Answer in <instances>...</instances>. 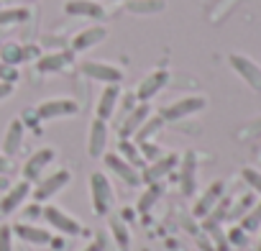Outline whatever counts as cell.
I'll return each instance as SVG.
<instances>
[{"mask_svg":"<svg viewBox=\"0 0 261 251\" xmlns=\"http://www.w3.org/2000/svg\"><path fill=\"white\" fill-rule=\"evenodd\" d=\"M207 108V97L205 95H185L174 103H169L167 108H162V118L164 123H177V120H185V118H192L195 113L205 110Z\"/></svg>","mask_w":261,"mask_h":251,"instance_id":"1","label":"cell"},{"mask_svg":"<svg viewBox=\"0 0 261 251\" xmlns=\"http://www.w3.org/2000/svg\"><path fill=\"white\" fill-rule=\"evenodd\" d=\"M72 182V172L69 169H57L51 174H44L34 187H31V197L34 203H49L54 195H59L67 185Z\"/></svg>","mask_w":261,"mask_h":251,"instance_id":"2","label":"cell"},{"mask_svg":"<svg viewBox=\"0 0 261 251\" xmlns=\"http://www.w3.org/2000/svg\"><path fill=\"white\" fill-rule=\"evenodd\" d=\"M90 200H92V210L97 215L110 213V208L115 203V195H113V185H110L105 172H92L90 174Z\"/></svg>","mask_w":261,"mask_h":251,"instance_id":"3","label":"cell"},{"mask_svg":"<svg viewBox=\"0 0 261 251\" xmlns=\"http://www.w3.org/2000/svg\"><path fill=\"white\" fill-rule=\"evenodd\" d=\"M34 113H36L39 120H57V118H72V115H77L80 113V105L72 97H49V100L39 103Z\"/></svg>","mask_w":261,"mask_h":251,"instance_id":"4","label":"cell"},{"mask_svg":"<svg viewBox=\"0 0 261 251\" xmlns=\"http://www.w3.org/2000/svg\"><path fill=\"white\" fill-rule=\"evenodd\" d=\"M80 72L87 80H95V82H102V85H120L123 82V69L115 67V64H108V62L87 59V62L80 64Z\"/></svg>","mask_w":261,"mask_h":251,"instance_id":"5","label":"cell"},{"mask_svg":"<svg viewBox=\"0 0 261 251\" xmlns=\"http://www.w3.org/2000/svg\"><path fill=\"white\" fill-rule=\"evenodd\" d=\"M41 218L49 223L51 231H59V233H64V236H80V233H82V223H80L77 218H72L67 210L57 208V205H46Z\"/></svg>","mask_w":261,"mask_h":251,"instance_id":"6","label":"cell"},{"mask_svg":"<svg viewBox=\"0 0 261 251\" xmlns=\"http://www.w3.org/2000/svg\"><path fill=\"white\" fill-rule=\"evenodd\" d=\"M228 64H230V69H233L253 92H261V67H258L253 59H248V57H243V54H230V57H228Z\"/></svg>","mask_w":261,"mask_h":251,"instance_id":"7","label":"cell"},{"mask_svg":"<svg viewBox=\"0 0 261 251\" xmlns=\"http://www.w3.org/2000/svg\"><path fill=\"white\" fill-rule=\"evenodd\" d=\"M102 162H105L108 172H113L115 177H120L125 185H130V187H141V172H139V167H134L130 162H125L118 152H113V154H102Z\"/></svg>","mask_w":261,"mask_h":251,"instance_id":"8","label":"cell"},{"mask_svg":"<svg viewBox=\"0 0 261 251\" xmlns=\"http://www.w3.org/2000/svg\"><path fill=\"white\" fill-rule=\"evenodd\" d=\"M54 157H57V152L51 149V146H44V149H39V152H34L29 159H26V164H23V180L26 182H31V185H36L41 177H44V169L54 162Z\"/></svg>","mask_w":261,"mask_h":251,"instance_id":"9","label":"cell"},{"mask_svg":"<svg viewBox=\"0 0 261 251\" xmlns=\"http://www.w3.org/2000/svg\"><path fill=\"white\" fill-rule=\"evenodd\" d=\"M169 85V72L167 69H154L151 74H146L141 82H139V87H136V100L139 103H149L151 97H156L164 87Z\"/></svg>","mask_w":261,"mask_h":251,"instance_id":"10","label":"cell"},{"mask_svg":"<svg viewBox=\"0 0 261 251\" xmlns=\"http://www.w3.org/2000/svg\"><path fill=\"white\" fill-rule=\"evenodd\" d=\"M31 182H26V180H18L3 197H0V213L3 215H11V213H16L18 208H23V203L31 197Z\"/></svg>","mask_w":261,"mask_h":251,"instance_id":"11","label":"cell"},{"mask_svg":"<svg viewBox=\"0 0 261 251\" xmlns=\"http://www.w3.org/2000/svg\"><path fill=\"white\" fill-rule=\"evenodd\" d=\"M151 115V108H149V103H139L134 110H130L120 123H118V136L120 139H134V134L144 126V120Z\"/></svg>","mask_w":261,"mask_h":251,"instance_id":"12","label":"cell"},{"mask_svg":"<svg viewBox=\"0 0 261 251\" xmlns=\"http://www.w3.org/2000/svg\"><path fill=\"white\" fill-rule=\"evenodd\" d=\"M177 164H179V157H177V154H164V157H159L156 162H151V164L141 172V182H144V185L162 182Z\"/></svg>","mask_w":261,"mask_h":251,"instance_id":"13","label":"cell"},{"mask_svg":"<svg viewBox=\"0 0 261 251\" xmlns=\"http://www.w3.org/2000/svg\"><path fill=\"white\" fill-rule=\"evenodd\" d=\"M64 13L72 16V18H90V21L105 18V8L100 3H95V0H67Z\"/></svg>","mask_w":261,"mask_h":251,"instance_id":"14","label":"cell"},{"mask_svg":"<svg viewBox=\"0 0 261 251\" xmlns=\"http://www.w3.org/2000/svg\"><path fill=\"white\" fill-rule=\"evenodd\" d=\"M120 95H123V92H120V85H105V90L100 92L97 105H95V118H100V120H105V123L113 120Z\"/></svg>","mask_w":261,"mask_h":251,"instance_id":"15","label":"cell"},{"mask_svg":"<svg viewBox=\"0 0 261 251\" xmlns=\"http://www.w3.org/2000/svg\"><path fill=\"white\" fill-rule=\"evenodd\" d=\"M11 228H13V236H18L21 241L34 243V246H49V243L54 241L51 231H49V228H41V225H36V223H16V225H11Z\"/></svg>","mask_w":261,"mask_h":251,"instance_id":"16","label":"cell"},{"mask_svg":"<svg viewBox=\"0 0 261 251\" xmlns=\"http://www.w3.org/2000/svg\"><path fill=\"white\" fill-rule=\"evenodd\" d=\"M108 149V123L95 118L90 123V134H87V154L92 159H100Z\"/></svg>","mask_w":261,"mask_h":251,"instance_id":"17","label":"cell"},{"mask_svg":"<svg viewBox=\"0 0 261 251\" xmlns=\"http://www.w3.org/2000/svg\"><path fill=\"white\" fill-rule=\"evenodd\" d=\"M108 36V29L105 26H90V29H82L80 34L72 36V52L80 54V52H87L97 44H102Z\"/></svg>","mask_w":261,"mask_h":251,"instance_id":"18","label":"cell"},{"mask_svg":"<svg viewBox=\"0 0 261 251\" xmlns=\"http://www.w3.org/2000/svg\"><path fill=\"white\" fill-rule=\"evenodd\" d=\"M23 136H26L23 120H21V118H13V120L8 123V131H6V139H3V154L13 159V157L21 152V146H23Z\"/></svg>","mask_w":261,"mask_h":251,"instance_id":"19","label":"cell"},{"mask_svg":"<svg viewBox=\"0 0 261 251\" xmlns=\"http://www.w3.org/2000/svg\"><path fill=\"white\" fill-rule=\"evenodd\" d=\"M69 62H72V52H51V54H44L36 59V72L54 74V72H62Z\"/></svg>","mask_w":261,"mask_h":251,"instance_id":"20","label":"cell"},{"mask_svg":"<svg viewBox=\"0 0 261 251\" xmlns=\"http://www.w3.org/2000/svg\"><path fill=\"white\" fill-rule=\"evenodd\" d=\"M220 195H223V182L218 180V182L207 185V190L202 192V197H200V200L195 203V210H192V213H195L197 218H205V215H207V213L213 210V205H215V203L220 200Z\"/></svg>","mask_w":261,"mask_h":251,"instance_id":"21","label":"cell"},{"mask_svg":"<svg viewBox=\"0 0 261 251\" xmlns=\"http://www.w3.org/2000/svg\"><path fill=\"white\" fill-rule=\"evenodd\" d=\"M167 8L164 0H128L125 11L134 13V16H156Z\"/></svg>","mask_w":261,"mask_h":251,"instance_id":"22","label":"cell"},{"mask_svg":"<svg viewBox=\"0 0 261 251\" xmlns=\"http://www.w3.org/2000/svg\"><path fill=\"white\" fill-rule=\"evenodd\" d=\"M162 129H164V118H162V115H149V118L144 120V126L134 134V141H136V144H146V141H151Z\"/></svg>","mask_w":261,"mask_h":251,"instance_id":"23","label":"cell"},{"mask_svg":"<svg viewBox=\"0 0 261 251\" xmlns=\"http://www.w3.org/2000/svg\"><path fill=\"white\" fill-rule=\"evenodd\" d=\"M34 54V46H18V44H6L3 49H0V59H3L6 64L16 67V64H23L29 57Z\"/></svg>","mask_w":261,"mask_h":251,"instance_id":"24","label":"cell"},{"mask_svg":"<svg viewBox=\"0 0 261 251\" xmlns=\"http://www.w3.org/2000/svg\"><path fill=\"white\" fill-rule=\"evenodd\" d=\"M118 154H120L125 162H130L134 167H141V164H144L141 149H139V144H136L134 139H120V141H118Z\"/></svg>","mask_w":261,"mask_h":251,"instance_id":"25","label":"cell"},{"mask_svg":"<svg viewBox=\"0 0 261 251\" xmlns=\"http://www.w3.org/2000/svg\"><path fill=\"white\" fill-rule=\"evenodd\" d=\"M195 167H197L195 154L192 152L185 154V159H182V190L185 192H192L195 190Z\"/></svg>","mask_w":261,"mask_h":251,"instance_id":"26","label":"cell"},{"mask_svg":"<svg viewBox=\"0 0 261 251\" xmlns=\"http://www.w3.org/2000/svg\"><path fill=\"white\" fill-rule=\"evenodd\" d=\"M31 11L29 8H0V26H13V23H23L29 21Z\"/></svg>","mask_w":261,"mask_h":251,"instance_id":"27","label":"cell"},{"mask_svg":"<svg viewBox=\"0 0 261 251\" xmlns=\"http://www.w3.org/2000/svg\"><path fill=\"white\" fill-rule=\"evenodd\" d=\"M162 192H164V187H162V182H154V185H149L146 187V192L141 195V200H139V213H149L151 208H154V203L162 197Z\"/></svg>","mask_w":261,"mask_h":251,"instance_id":"28","label":"cell"},{"mask_svg":"<svg viewBox=\"0 0 261 251\" xmlns=\"http://www.w3.org/2000/svg\"><path fill=\"white\" fill-rule=\"evenodd\" d=\"M139 105V100H136V95L134 92H130V95H120V100H118V108H115V115H113V120L115 123H120L130 110H134Z\"/></svg>","mask_w":261,"mask_h":251,"instance_id":"29","label":"cell"},{"mask_svg":"<svg viewBox=\"0 0 261 251\" xmlns=\"http://www.w3.org/2000/svg\"><path fill=\"white\" fill-rule=\"evenodd\" d=\"M241 177H243V182H246L256 195H261V172H258V169H253V167H243V169H241Z\"/></svg>","mask_w":261,"mask_h":251,"instance_id":"30","label":"cell"},{"mask_svg":"<svg viewBox=\"0 0 261 251\" xmlns=\"http://www.w3.org/2000/svg\"><path fill=\"white\" fill-rule=\"evenodd\" d=\"M13 228L8 223L0 225V251H13Z\"/></svg>","mask_w":261,"mask_h":251,"instance_id":"31","label":"cell"},{"mask_svg":"<svg viewBox=\"0 0 261 251\" xmlns=\"http://www.w3.org/2000/svg\"><path fill=\"white\" fill-rule=\"evenodd\" d=\"M258 223H261V203L243 218V228H248V231H253V228H258Z\"/></svg>","mask_w":261,"mask_h":251,"instance_id":"32","label":"cell"},{"mask_svg":"<svg viewBox=\"0 0 261 251\" xmlns=\"http://www.w3.org/2000/svg\"><path fill=\"white\" fill-rule=\"evenodd\" d=\"M0 80H3V82H13V85H16V80H18V69H16V67H11V64H6L3 59H0Z\"/></svg>","mask_w":261,"mask_h":251,"instance_id":"33","label":"cell"},{"mask_svg":"<svg viewBox=\"0 0 261 251\" xmlns=\"http://www.w3.org/2000/svg\"><path fill=\"white\" fill-rule=\"evenodd\" d=\"M113 231H115L118 243H120L123 248H128V231H125V225H123L120 220H113Z\"/></svg>","mask_w":261,"mask_h":251,"instance_id":"34","label":"cell"},{"mask_svg":"<svg viewBox=\"0 0 261 251\" xmlns=\"http://www.w3.org/2000/svg\"><path fill=\"white\" fill-rule=\"evenodd\" d=\"M23 215H26L29 220H39V218L44 215V208H41V203H34V205H29V208L23 210Z\"/></svg>","mask_w":261,"mask_h":251,"instance_id":"35","label":"cell"},{"mask_svg":"<svg viewBox=\"0 0 261 251\" xmlns=\"http://www.w3.org/2000/svg\"><path fill=\"white\" fill-rule=\"evenodd\" d=\"M0 174H13V159L0 152Z\"/></svg>","mask_w":261,"mask_h":251,"instance_id":"36","label":"cell"},{"mask_svg":"<svg viewBox=\"0 0 261 251\" xmlns=\"http://www.w3.org/2000/svg\"><path fill=\"white\" fill-rule=\"evenodd\" d=\"M13 90H16V85H13V82H3V80H0V100L11 97V95H13Z\"/></svg>","mask_w":261,"mask_h":251,"instance_id":"37","label":"cell"},{"mask_svg":"<svg viewBox=\"0 0 261 251\" xmlns=\"http://www.w3.org/2000/svg\"><path fill=\"white\" fill-rule=\"evenodd\" d=\"M82 251H102V243H100V241H92V243H87Z\"/></svg>","mask_w":261,"mask_h":251,"instance_id":"38","label":"cell"},{"mask_svg":"<svg viewBox=\"0 0 261 251\" xmlns=\"http://www.w3.org/2000/svg\"><path fill=\"white\" fill-rule=\"evenodd\" d=\"M113 3H128V0H113Z\"/></svg>","mask_w":261,"mask_h":251,"instance_id":"39","label":"cell"}]
</instances>
